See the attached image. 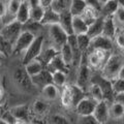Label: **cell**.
Wrapping results in <instances>:
<instances>
[{"instance_id":"obj_1","label":"cell","mask_w":124,"mask_h":124,"mask_svg":"<svg viewBox=\"0 0 124 124\" xmlns=\"http://www.w3.org/2000/svg\"><path fill=\"white\" fill-rule=\"evenodd\" d=\"M123 66H124V54H120V53L111 54L110 58L108 59L104 66L100 70V75L104 79L112 82L115 79L119 78L120 71H121Z\"/></svg>"},{"instance_id":"obj_2","label":"cell","mask_w":124,"mask_h":124,"mask_svg":"<svg viewBox=\"0 0 124 124\" xmlns=\"http://www.w3.org/2000/svg\"><path fill=\"white\" fill-rule=\"evenodd\" d=\"M49 38L51 41V46H53L54 49H56L57 51H61V49L67 44L68 35L65 31L58 25H53L49 26Z\"/></svg>"},{"instance_id":"obj_3","label":"cell","mask_w":124,"mask_h":124,"mask_svg":"<svg viewBox=\"0 0 124 124\" xmlns=\"http://www.w3.org/2000/svg\"><path fill=\"white\" fill-rule=\"evenodd\" d=\"M23 32V25L19 22H14L1 28V40L7 42L14 49V45Z\"/></svg>"},{"instance_id":"obj_4","label":"cell","mask_w":124,"mask_h":124,"mask_svg":"<svg viewBox=\"0 0 124 124\" xmlns=\"http://www.w3.org/2000/svg\"><path fill=\"white\" fill-rule=\"evenodd\" d=\"M76 85L79 86L82 90L88 93L89 88L92 85V75H91V68L88 66L87 62L82 61L81 65L78 67Z\"/></svg>"},{"instance_id":"obj_5","label":"cell","mask_w":124,"mask_h":124,"mask_svg":"<svg viewBox=\"0 0 124 124\" xmlns=\"http://www.w3.org/2000/svg\"><path fill=\"white\" fill-rule=\"evenodd\" d=\"M44 41H45V38L42 35L36 36L35 40L33 41V44L29 46V49L27 50L26 53L23 55L22 62H23L24 66L26 64L30 63L31 61L37 60L38 58H39L42 50H44Z\"/></svg>"},{"instance_id":"obj_6","label":"cell","mask_w":124,"mask_h":124,"mask_svg":"<svg viewBox=\"0 0 124 124\" xmlns=\"http://www.w3.org/2000/svg\"><path fill=\"white\" fill-rule=\"evenodd\" d=\"M111 56V52L94 50L89 53L87 57V64L91 69H100L104 66L106 62Z\"/></svg>"},{"instance_id":"obj_7","label":"cell","mask_w":124,"mask_h":124,"mask_svg":"<svg viewBox=\"0 0 124 124\" xmlns=\"http://www.w3.org/2000/svg\"><path fill=\"white\" fill-rule=\"evenodd\" d=\"M35 38L36 36L34 34L28 32V31H23L20 37L18 38V40L14 45L13 54L14 55H20V54L24 55L27 50L29 49V46L35 40Z\"/></svg>"},{"instance_id":"obj_8","label":"cell","mask_w":124,"mask_h":124,"mask_svg":"<svg viewBox=\"0 0 124 124\" xmlns=\"http://www.w3.org/2000/svg\"><path fill=\"white\" fill-rule=\"evenodd\" d=\"M92 83L93 84H96L100 87V89L102 90L103 92V95H104V99L108 101L110 103H113L115 101V93L113 91V87H112V82L108 81L107 79L100 75H94L92 76Z\"/></svg>"},{"instance_id":"obj_9","label":"cell","mask_w":124,"mask_h":124,"mask_svg":"<svg viewBox=\"0 0 124 124\" xmlns=\"http://www.w3.org/2000/svg\"><path fill=\"white\" fill-rule=\"evenodd\" d=\"M98 102H96L94 99L90 96H86L82 101L76 107V112L79 115V117H88L92 116L95 111V108Z\"/></svg>"},{"instance_id":"obj_10","label":"cell","mask_w":124,"mask_h":124,"mask_svg":"<svg viewBox=\"0 0 124 124\" xmlns=\"http://www.w3.org/2000/svg\"><path fill=\"white\" fill-rule=\"evenodd\" d=\"M110 106L111 103L107 100L97 103L92 116L98 122V124H106L110 119Z\"/></svg>"},{"instance_id":"obj_11","label":"cell","mask_w":124,"mask_h":124,"mask_svg":"<svg viewBox=\"0 0 124 124\" xmlns=\"http://www.w3.org/2000/svg\"><path fill=\"white\" fill-rule=\"evenodd\" d=\"M14 80L17 83V85L20 88L24 89V90H29L31 86H33L32 81H31V77L27 73L25 67H19L16 69L14 72Z\"/></svg>"},{"instance_id":"obj_12","label":"cell","mask_w":124,"mask_h":124,"mask_svg":"<svg viewBox=\"0 0 124 124\" xmlns=\"http://www.w3.org/2000/svg\"><path fill=\"white\" fill-rule=\"evenodd\" d=\"M114 40L110 39L103 35H100L98 37H95L91 39L90 44V49L91 51L94 50H101V51H107V52H112L114 48Z\"/></svg>"},{"instance_id":"obj_13","label":"cell","mask_w":124,"mask_h":124,"mask_svg":"<svg viewBox=\"0 0 124 124\" xmlns=\"http://www.w3.org/2000/svg\"><path fill=\"white\" fill-rule=\"evenodd\" d=\"M32 84L34 87L42 90L46 86L53 84V79H52V72H50L48 69H44L40 73H38L37 76L31 78Z\"/></svg>"},{"instance_id":"obj_14","label":"cell","mask_w":124,"mask_h":124,"mask_svg":"<svg viewBox=\"0 0 124 124\" xmlns=\"http://www.w3.org/2000/svg\"><path fill=\"white\" fill-rule=\"evenodd\" d=\"M59 51H57L56 49H54L53 46H49L48 48H46L42 50V52L40 54L39 58H38V61L41 62V64L45 66V68L48 67V65L51 63V62L55 59V57H57L58 55H59Z\"/></svg>"},{"instance_id":"obj_15","label":"cell","mask_w":124,"mask_h":124,"mask_svg":"<svg viewBox=\"0 0 124 124\" xmlns=\"http://www.w3.org/2000/svg\"><path fill=\"white\" fill-rule=\"evenodd\" d=\"M45 16V9L38 1H30V21L41 23Z\"/></svg>"},{"instance_id":"obj_16","label":"cell","mask_w":124,"mask_h":124,"mask_svg":"<svg viewBox=\"0 0 124 124\" xmlns=\"http://www.w3.org/2000/svg\"><path fill=\"white\" fill-rule=\"evenodd\" d=\"M72 22H73V16L70 14V11H65V13L60 15V21L59 26L63 29L67 35H72L73 29H72Z\"/></svg>"},{"instance_id":"obj_17","label":"cell","mask_w":124,"mask_h":124,"mask_svg":"<svg viewBox=\"0 0 124 124\" xmlns=\"http://www.w3.org/2000/svg\"><path fill=\"white\" fill-rule=\"evenodd\" d=\"M103 24H104V18L99 17L97 20L94 21L91 25H89V29L87 32V35L93 39L95 37H98L102 35L103 32Z\"/></svg>"},{"instance_id":"obj_18","label":"cell","mask_w":124,"mask_h":124,"mask_svg":"<svg viewBox=\"0 0 124 124\" xmlns=\"http://www.w3.org/2000/svg\"><path fill=\"white\" fill-rule=\"evenodd\" d=\"M117 25L114 21L113 17H108V18H104V24H103V32L102 35L106 36L110 39H113L116 36L117 33Z\"/></svg>"},{"instance_id":"obj_19","label":"cell","mask_w":124,"mask_h":124,"mask_svg":"<svg viewBox=\"0 0 124 124\" xmlns=\"http://www.w3.org/2000/svg\"><path fill=\"white\" fill-rule=\"evenodd\" d=\"M120 6L119 1L116 0H108V1H103V4L101 7V17L108 18V17H114L116 11L118 10Z\"/></svg>"},{"instance_id":"obj_20","label":"cell","mask_w":124,"mask_h":124,"mask_svg":"<svg viewBox=\"0 0 124 124\" xmlns=\"http://www.w3.org/2000/svg\"><path fill=\"white\" fill-rule=\"evenodd\" d=\"M30 21V1H22L20 9L17 14V22L22 25Z\"/></svg>"},{"instance_id":"obj_21","label":"cell","mask_w":124,"mask_h":124,"mask_svg":"<svg viewBox=\"0 0 124 124\" xmlns=\"http://www.w3.org/2000/svg\"><path fill=\"white\" fill-rule=\"evenodd\" d=\"M46 69H48V70L52 73L56 72V71H63V72H66V73L68 72V66L65 64V62L63 61L62 57L60 56V53L57 57H55V59L48 65V67Z\"/></svg>"},{"instance_id":"obj_22","label":"cell","mask_w":124,"mask_h":124,"mask_svg":"<svg viewBox=\"0 0 124 124\" xmlns=\"http://www.w3.org/2000/svg\"><path fill=\"white\" fill-rule=\"evenodd\" d=\"M72 29L75 35H82V34H87L89 25L84 21L82 17H73L72 22Z\"/></svg>"},{"instance_id":"obj_23","label":"cell","mask_w":124,"mask_h":124,"mask_svg":"<svg viewBox=\"0 0 124 124\" xmlns=\"http://www.w3.org/2000/svg\"><path fill=\"white\" fill-rule=\"evenodd\" d=\"M60 21V15L56 14L52 8L46 9L45 10V16L42 18V21L40 24L42 26H53V25H58Z\"/></svg>"},{"instance_id":"obj_24","label":"cell","mask_w":124,"mask_h":124,"mask_svg":"<svg viewBox=\"0 0 124 124\" xmlns=\"http://www.w3.org/2000/svg\"><path fill=\"white\" fill-rule=\"evenodd\" d=\"M87 6V1H85V0H71L69 11L73 17H82Z\"/></svg>"},{"instance_id":"obj_25","label":"cell","mask_w":124,"mask_h":124,"mask_svg":"<svg viewBox=\"0 0 124 124\" xmlns=\"http://www.w3.org/2000/svg\"><path fill=\"white\" fill-rule=\"evenodd\" d=\"M60 94L61 93L58 90V87L54 84L49 85L41 90L42 98L45 100H56L58 97H60Z\"/></svg>"},{"instance_id":"obj_26","label":"cell","mask_w":124,"mask_h":124,"mask_svg":"<svg viewBox=\"0 0 124 124\" xmlns=\"http://www.w3.org/2000/svg\"><path fill=\"white\" fill-rule=\"evenodd\" d=\"M70 4H71V0H53L51 8L55 11L56 14L61 15V14L65 13V11L69 10Z\"/></svg>"},{"instance_id":"obj_27","label":"cell","mask_w":124,"mask_h":124,"mask_svg":"<svg viewBox=\"0 0 124 124\" xmlns=\"http://www.w3.org/2000/svg\"><path fill=\"white\" fill-rule=\"evenodd\" d=\"M25 69H26V71L27 73L32 78V77H35L37 76L38 73H40L45 68V66L41 64V62L40 61H38V60H34V61H31L30 63L28 64H26L25 65Z\"/></svg>"},{"instance_id":"obj_28","label":"cell","mask_w":124,"mask_h":124,"mask_svg":"<svg viewBox=\"0 0 124 124\" xmlns=\"http://www.w3.org/2000/svg\"><path fill=\"white\" fill-rule=\"evenodd\" d=\"M69 88H70V92L72 95V100H73V108H76L78 104H79L82 100L86 97V92L84 90H82L79 86H77L76 84L73 85H69Z\"/></svg>"},{"instance_id":"obj_29","label":"cell","mask_w":124,"mask_h":124,"mask_svg":"<svg viewBox=\"0 0 124 124\" xmlns=\"http://www.w3.org/2000/svg\"><path fill=\"white\" fill-rule=\"evenodd\" d=\"M60 100L62 106L65 108H71L73 107V100H72V95L70 92V88L69 85H66L65 87H63L60 94Z\"/></svg>"},{"instance_id":"obj_30","label":"cell","mask_w":124,"mask_h":124,"mask_svg":"<svg viewBox=\"0 0 124 124\" xmlns=\"http://www.w3.org/2000/svg\"><path fill=\"white\" fill-rule=\"evenodd\" d=\"M11 114L14 115L16 119H25L28 120L29 118V108L26 104H20L16 106L10 110Z\"/></svg>"},{"instance_id":"obj_31","label":"cell","mask_w":124,"mask_h":124,"mask_svg":"<svg viewBox=\"0 0 124 124\" xmlns=\"http://www.w3.org/2000/svg\"><path fill=\"white\" fill-rule=\"evenodd\" d=\"M124 117V106L119 102L114 101L110 106V118L118 120Z\"/></svg>"},{"instance_id":"obj_32","label":"cell","mask_w":124,"mask_h":124,"mask_svg":"<svg viewBox=\"0 0 124 124\" xmlns=\"http://www.w3.org/2000/svg\"><path fill=\"white\" fill-rule=\"evenodd\" d=\"M60 56L62 57V59L65 62V64L67 65H70L73 64V60H75V54H73V51L71 50L70 46L68 44L65 45L63 48L61 49L60 51Z\"/></svg>"},{"instance_id":"obj_33","label":"cell","mask_w":124,"mask_h":124,"mask_svg":"<svg viewBox=\"0 0 124 124\" xmlns=\"http://www.w3.org/2000/svg\"><path fill=\"white\" fill-rule=\"evenodd\" d=\"M88 93H89V96L94 99L96 102H101V101H103V100H106L104 99V95H103L102 90L100 89V87L98 86V85H96V84L92 83L90 88H89Z\"/></svg>"},{"instance_id":"obj_34","label":"cell","mask_w":124,"mask_h":124,"mask_svg":"<svg viewBox=\"0 0 124 124\" xmlns=\"http://www.w3.org/2000/svg\"><path fill=\"white\" fill-rule=\"evenodd\" d=\"M52 79H53V84L58 88L65 87L67 81V73L63 71H56L52 73Z\"/></svg>"},{"instance_id":"obj_35","label":"cell","mask_w":124,"mask_h":124,"mask_svg":"<svg viewBox=\"0 0 124 124\" xmlns=\"http://www.w3.org/2000/svg\"><path fill=\"white\" fill-rule=\"evenodd\" d=\"M77 39H78V46H79L80 51L83 54H85L90 49L91 38L89 37L87 34H82V35H78Z\"/></svg>"},{"instance_id":"obj_36","label":"cell","mask_w":124,"mask_h":124,"mask_svg":"<svg viewBox=\"0 0 124 124\" xmlns=\"http://www.w3.org/2000/svg\"><path fill=\"white\" fill-rule=\"evenodd\" d=\"M48 108H49V104L46 103V101H45V100L37 99L32 104L33 113L35 115H38V116H41V115L46 114V112H48Z\"/></svg>"},{"instance_id":"obj_37","label":"cell","mask_w":124,"mask_h":124,"mask_svg":"<svg viewBox=\"0 0 124 124\" xmlns=\"http://www.w3.org/2000/svg\"><path fill=\"white\" fill-rule=\"evenodd\" d=\"M46 124H71V122L64 115L53 114L46 120Z\"/></svg>"},{"instance_id":"obj_38","label":"cell","mask_w":124,"mask_h":124,"mask_svg":"<svg viewBox=\"0 0 124 124\" xmlns=\"http://www.w3.org/2000/svg\"><path fill=\"white\" fill-rule=\"evenodd\" d=\"M41 26H42V25L40 24V23H36V22L29 21V22H27L26 24L23 25V31H28V32L32 33V34H34L35 36H37L36 33H38V32L40 31Z\"/></svg>"},{"instance_id":"obj_39","label":"cell","mask_w":124,"mask_h":124,"mask_svg":"<svg viewBox=\"0 0 124 124\" xmlns=\"http://www.w3.org/2000/svg\"><path fill=\"white\" fill-rule=\"evenodd\" d=\"M114 21L117 25V28L118 27H121L122 30L124 29V7L120 4L118 10L116 11V14L114 15Z\"/></svg>"},{"instance_id":"obj_40","label":"cell","mask_w":124,"mask_h":124,"mask_svg":"<svg viewBox=\"0 0 124 124\" xmlns=\"http://www.w3.org/2000/svg\"><path fill=\"white\" fill-rule=\"evenodd\" d=\"M112 87H113V91L115 95L124 93V80L120 79V78L115 79L114 81H112Z\"/></svg>"},{"instance_id":"obj_41","label":"cell","mask_w":124,"mask_h":124,"mask_svg":"<svg viewBox=\"0 0 124 124\" xmlns=\"http://www.w3.org/2000/svg\"><path fill=\"white\" fill-rule=\"evenodd\" d=\"M21 3L22 1H20V0H10V1H7V13L17 16L19 9H20Z\"/></svg>"},{"instance_id":"obj_42","label":"cell","mask_w":124,"mask_h":124,"mask_svg":"<svg viewBox=\"0 0 124 124\" xmlns=\"http://www.w3.org/2000/svg\"><path fill=\"white\" fill-rule=\"evenodd\" d=\"M114 42L120 50L124 51V32H123V30L117 31L116 36L114 38Z\"/></svg>"},{"instance_id":"obj_43","label":"cell","mask_w":124,"mask_h":124,"mask_svg":"<svg viewBox=\"0 0 124 124\" xmlns=\"http://www.w3.org/2000/svg\"><path fill=\"white\" fill-rule=\"evenodd\" d=\"M1 121L5 122L7 124H15L17 119L14 117V115L11 114L10 111H5L4 113H2L1 115Z\"/></svg>"},{"instance_id":"obj_44","label":"cell","mask_w":124,"mask_h":124,"mask_svg":"<svg viewBox=\"0 0 124 124\" xmlns=\"http://www.w3.org/2000/svg\"><path fill=\"white\" fill-rule=\"evenodd\" d=\"M78 124H98V122L93 116H88V117H79Z\"/></svg>"},{"instance_id":"obj_45","label":"cell","mask_w":124,"mask_h":124,"mask_svg":"<svg viewBox=\"0 0 124 124\" xmlns=\"http://www.w3.org/2000/svg\"><path fill=\"white\" fill-rule=\"evenodd\" d=\"M52 1H53V0H39V4L44 7V9L46 10V9L51 8Z\"/></svg>"},{"instance_id":"obj_46","label":"cell","mask_w":124,"mask_h":124,"mask_svg":"<svg viewBox=\"0 0 124 124\" xmlns=\"http://www.w3.org/2000/svg\"><path fill=\"white\" fill-rule=\"evenodd\" d=\"M115 101H116V102L121 103V104H123V106H124V93H121V94L116 95V97H115Z\"/></svg>"},{"instance_id":"obj_47","label":"cell","mask_w":124,"mask_h":124,"mask_svg":"<svg viewBox=\"0 0 124 124\" xmlns=\"http://www.w3.org/2000/svg\"><path fill=\"white\" fill-rule=\"evenodd\" d=\"M31 122H29V120H25V119H17L15 124H30Z\"/></svg>"},{"instance_id":"obj_48","label":"cell","mask_w":124,"mask_h":124,"mask_svg":"<svg viewBox=\"0 0 124 124\" xmlns=\"http://www.w3.org/2000/svg\"><path fill=\"white\" fill-rule=\"evenodd\" d=\"M119 78H120V79H122V80H124V66L122 67V69H121V71H120V75H119Z\"/></svg>"},{"instance_id":"obj_49","label":"cell","mask_w":124,"mask_h":124,"mask_svg":"<svg viewBox=\"0 0 124 124\" xmlns=\"http://www.w3.org/2000/svg\"><path fill=\"white\" fill-rule=\"evenodd\" d=\"M119 3H120V4H121V5L124 7V1H119Z\"/></svg>"},{"instance_id":"obj_50","label":"cell","mask_w":124,"mask_h":124,"mask_svg":"<svg viewBox=\"0 0 124 124\" xmlns=\"http://www.w3.org/2000/svg\"><path fill=\"white\" fill-rule=\"evenodd\" d=\"M30 124H40V123H38V122H31Z\"/></svg>"},{"instance_id":"obj_51","label":"cell","mask_w":124,"mask_h":124,"mask_svg":"<svg viewBox=\"0 0 124 124\" xmlns=\"http://www.w3.org/2000/svg\"><path fill=\"white\" fill-rule=\"evenodd\" d=\"M0 124H7V123H5V122H3V121H0Z\"/></svg>"},{"instance_id":"obj_52","label":"cell","mask_w":124,"mask_h":124,"mask_svg":"<svg viewBox=\"0 0 124 124\" xmlns=\"http://www.w3.org/2000/svg\"><path fill=\"white\" fill-rule=\"evenodd\" d=\"M123 32H124V29H123Z\"/></svg>"}]
</instances>
